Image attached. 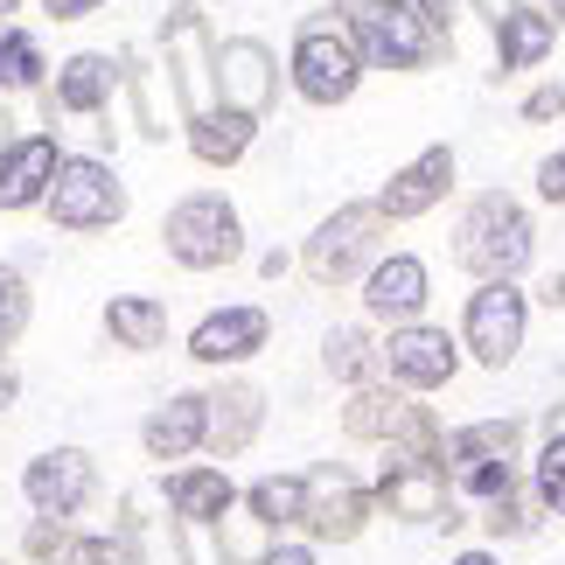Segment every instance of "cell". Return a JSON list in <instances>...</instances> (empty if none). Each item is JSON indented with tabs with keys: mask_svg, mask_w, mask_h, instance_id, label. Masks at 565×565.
<instances>
[{
	"mask_svg": "<svg viewBox=\"0 0 565 565\" xmlns=\"http://www.w3.org/2000/svg\"><path fill=\"white\" fill-rule=\"evenodd\" d=\"M537 503L565 516V433H552L545 454H537Z\"/></svg>",
	"mask_w": 565,
	"mask_h": 565,
	"instance_id": "obj_31",
	"label": "cell"
},
{
	"mask_svg": "<svg viewBox=\"0 0 565 565\" xmlns=\"http://www.w3.org/2000/svg\"><path fill=\"white\" fill-rule=\"evenodd\" d=\"M168 71H175V92H182V113L189 119H203L210 105H216V50H210V35H203V14L195 8H175L168 14Z\"/></svg>",
	"mask_w": 565,
	"mask_h": 565,
	"instance_id": "obj_11",
	"label": "cell"
},
{
	"mask_svg": "<svg viewBox=\"0 0 565 565\" xmlns=\"http://www.w3.org/2000/svg\"><path fill=\"white\" fill-rule=\"evenodd\" d=\"M356 8H363L356 42L371 63H384V71H419V63H433V29L412 0H356Z\"/></svg>",
	"mask_w": 565,
	"mask_h": 565,
	"instance_id": "obj_5",
	"label": "cell"
},
{
	"mask_svg": "<svg viewBox=\"0 0 565 565\" xmlns=\"http://www.w3.org/2000/svg\"><path fill=\"white\" fill-rule=\"evenodd\" d=\"M552 8H558V14H565V0H552Z\"/></svg>",
	"mask_w": 565,
	"mask_h": 565,
	"instance_id": "obj_42",
	"label": "cell"
},
{
	"mask_svg": "<svg viewBox=\"0 0 565 565\" xmlns=\"http://www.w3.org/2000/svg\"><path fill=\"white\" fill-rule=\"evenodd\" d=\"M29 315H35V294H29V279H21V266H8L0 258V356L21 342V329H29Z\"/></svg>",
	"mask_w": 565,
	"mask_h": 565,
	"instance_id": "obj_28",
	"label": "cell"
},
{
	"mask_svg": "<svg viewBox=\"0 0 565 565\" xmlns=\"http://www.w3.org/2000/svg\"><path fill=\"white\" fill-rule=\"evenodd\" d=\"M447 565H495V552H461V558H447Z\"/></svg>",
	"mask_w": 565,
	"mask_h": 565,
	"instance_id": "obj_39",
	"label": "cell"
},
{
	"mask_svg": "<svg viewBox=\"0 0 565 565\" xmlns=\"http://www.w3.org/2000/svg\"><path fill=\"white\" fill-rule=\"evenodd\" d=\"M14 8H21V0H0V14H14Z\"/></svg>",
	"mask_w": 565,
	"mask_h": 565,
	"instance_id": "obj_41",
	"label": "cell"
},
{
	"mask_svg": "<svg viewBox=\"0 0 565 565\" xmlns=\"http://www.w3.org/2000/svg\"><path fill=\"white\" fill-rule=\"evenodd\" d=\"M537 195H545V203H565V147L537 161Z\"/></svg>",
	"mask_w": 565,
	"mask_h": 565,
	"instance_id": "obj_34",
	"label": "cell"
},
{
	"mask_svg": "<svg viewBox=\"0 0 565 565\" xmlns=\"http://www.w3.org/2000/svg\"><path fill=\"white\" fill-rule=\"evenodd\" d=\"M377 231H384V210H377V203L335 210L329 224L308 237V273L321 279V287H342V279H356L363 258L377 266Z\"/></svg>",
	"mask_w": 565,
	"mask_h": 565,
	"instance_id": "obj_6",
	"label": "cell"
},
{
	"mask_svg": "<svg viewBox=\"0 0 565 565\" xmlns=\"http://www.w3.org/2000/svg\"><path fill=\"white\" fill-rule=\"evenodd\" d=\"M279 92V77H273V56H266V42H252V35H237L216 50V105H231V113H245L258 119L273 105Z\"/></svg>",
	"mask_w": 565,
	"mask_h": 565,
	"instance_id": "obj_14",
	"label": "cell"
},
{
	"mask_svg": "<svg viewBox=\"0 0 565 565\" xmlns=\"http://www.w3.org/2000/svg\"><path fill=\"white\" fill-rule=\"evenodd\" d=\"M161 482H140L134 495H126V516H119V545H126V565H182V545H175V531H168V516H161Z\"/></svg>",
	"mask_w": 565,
	"mask_h": 565,
	"instance_id": "obj_19",
	"label": "cell"
},
{
	"mask_svg": "<svg viewBox=\"0 0 565 565\" xmlns=\"http://www.w3.org/2000/svg\"><path fill=\"white\" fill-rule=\"evenodd\" d=\"M363 524H371V489L335 461L308 468V516H300L308 545H350V537H363Z\"/></svg>",
	"mask_w": 565,
	"mask_h": 565,
	"instance_id": "obj_7",
	"label": "cell"
},
{
	"mask_svg": "<svg viewBox=\"0 0 565 565\" xmlns=\"http://www.w3.org/2000/svg\"><path fill=\"white\" fill-rule=\"evenodd\" d=\"M545 300H552V308H565V273H552V279H545Z\"/></svg>",
	"mask_w": 565,
	"mask_h": 565,
	"instance_id": "obj_38",
	"label": "cell"
},
{
	"mask_svg": "<svg viewBox=\"0 0 565 565\" xmlns=\"http://www.w3.org/2000/svg\"><path fill=\"white\" fill-rule=\"evenodd\" d=\"M266 342H273V315L266 308H216V315L195 321L189 356L210 363V371H224V363H252Z\"/></svg>",
	"mask_w": 565,
	"mask_h": 565,
	"instance_id": "obj_13",
	"label": "cell"
},
{
	"mask_svg": "<svg viewBox=\"0 0 565 565\" xmlns=\"http://www.w3.org/2000/svg\"><path fill=\"white\" fill-rule=\"evenodd\" d=\"M531 119H552V113H565V84H545V92H531V105H524Z\"/></svg>",
	"mask_w": 565,
	"mask_h": 565,
	"instance_id": "obj_35",
	"label": "cell"
},
{
	"mask_svg": "<svg viewBox=\"0 0 565 565\" xmlns=\"http://www.w3.org/2000/svg\"><path fill=\"white\" fill-rule=\"evenodd\" d=\"M113 92H119V63H113V56H98V50H77V56L56 71L50 113L92 119V113H105V105H113Z\"/></svg>",
	"mask_w": 565,
	"mask_h": 565,
	"instance_id": "obj_22",
	"label": "cell"
},
{
	"mask_svg": "<svg viewBox=\"0 0 565 565\" xmlns=\"http://www.w3.org/2000/svg\"><path fill=\"white\" fill-rule=\"evenodd\" d=\"M245 510L258 531H300V516H308V475H266V482L245 489Z\"/></svg>",
	"mask_w": 565,
	"mask_h": 565,
	"instance_id": "obj_25",
	"label": "cell"
},
{
	"mask_svg": "<svg viewBox=\"0 0 565 565\" xmlns=\"http://www.w3.org/2000/svg\"><path fill=\"white\" fill-rule=\"evenodd\" d=\"M161 245H168L175 266L216 273V266H231V258L245 252V224H237V210L216 189H195V195H182V203L161 216Z\"/></svg>",
	"mask_w": 565,
	"mask_h": 565,
	"instance_id": "obj_2",
	"label": "cell"
},
{
	"mask_svg": "<svg viewBox=\"0 0 565 565\" xmlns=\"http://www.w3.org/2000/svg\"><path fill=\"white\" fill-rule=\"evenodd\" d=\"M252 565H321V558H315V545H308V537H273V545L258 552Z\"/></svg>",
	"mask_w": 565,
	"mask_h": 565,
	"instance_id": "obj_33",
	"label": "cell"
},
{
	"mask_svg": "<svg viewBox=\"0 0 565 565\" xmlns=\"http://www.w3.org/2000/svg\"><path fill=\"white\" fill-rule=\"evenodd\" d=\"M377 503L391 516H405V524H461L454 516V482L440 461H384V482H377Z\"/></svg>",
	"mask_w": 565,
	"mask_h": 565,
	"instance_id": "obj_12",
	"label": "cell"
},
{
	"mask_svg": "<svg viewBox=\"0 0 565 565\" xmlns=\"http://www.w3.org/2000/svg\"><path fill=\"white\" fill-rule=\"evenodd\" d=\"M454 189V147H426L419 161H405L398 175L384 182V195H377V210L391 216V224H405V216H426L440 195Z\"/></svg>",
	"mask_w": 565,
	"mask_h": 565,
	"instance_id": "obj_20",
	"label": "cell"
},
{
	"mask_svg": "<svg viewBox=\"0 0 565 565\" xmlns=\"http://www.w3.org/2000/svg\"><path fill=\"white\" fill-rule=\"evenodd\" d=\"M50 8V21H84V14H98L105 0H42Z\"/></svg>",
	"mask_w": 565,
	"mask_h": 565,
	"instance_id": "obj_36",
	"label": "cell"
},
{
	"mask_svg": "<svg viewBox=\"0 0 565 565\" xmlns=\"http://www.w3.org/2000/svg\"><path fill=\"white\" fill-rule=\"evenodd\" d=\"M56 565H126V545L105 531H71V545H63Z\"/></svg>",
	"mask_w": 565,
	"mask_h": 565,
	"instance_id": "obj_32",
	"label": "cell"
},
{
	"mask_svg": "<svg viewBox=\"0 0 565 565\" xmlns=\"http://www.w3.org/2000/svg\"><path fill=\"white\" fill-rule=\"evenodd\" d=\"M363 84V56L356 42H342L335 29H308L294 42V92L308 105H342Z\"/></svg>",
	"mask_w": 565,
	"mask_h": 565,
	"instance_id": "obj_9",
	"label": "cell"
},
{
	"mask_svg": "<svg viewBox=\"0 0 565 565\" xmlns=\"http://www.w3.org/2000/svg\"><path fill=\"white\" fill-rule=\"evenodd\" d=\"M524 294H516V279H482L468 300V350L475 363H489V371H503V363H516V350H524Z\"/></svg>",
	"mask_w": 565,
	"mask_h": 565,
	"instance_id": "obj_8",
	"label": "cell"
},
{
	"mask_svg": "<svg viewBox=\"0 0 565 565\" xmlns=\"http://www.w3.org/2000/svg\"><path fill=\"white\" fill-rule=\"evenodd\" d=\"M63 545H71V524H56V516H29V531H21V558H29V565H56Z\"/></svg>",
	"mask_w": 565,
	"mask_h": 565,
	"instance_id": "obj_30",
	"label": "cell"
},
{
	"mask_svg": "<svg viewBox=\"0 0 565 565\" xmlns=\"http://www.w3.org/2000/svg\"><path fill=\"white\" fill-rule=\"evenodd\" d=\"M454 258H461L475 279H516L531 266V216L516 210L503 189L475 195L461 231H454Z\"/></svg>",
	"mask_w": 565,
	"mask_h": 565,
	"instance_id": "obj_1",
	"label": "cell"
},
{
	"mask_svg": "<svg viewBox=\"0 0 565 565\" xmlns=\"http://www.w3.org/2000/svg\"><path fill=\"white\" fill-rule=\"evenodd\" d=\"M105 335H113L119 350L147 356V350L168 342V308L154 294H113V300H105Z\"/></svg>",
	"mask_w": 565,
	"mask_h": 565,
	"instance_id": "obj_23",
	"label": "cell"
},
{
	"mask_svg": "<svg viewBox=\"0 0 565 565\" xmlns=\"http://www.w3.org/2000/svg\"><path fill=\"white\" fill-rule=\"evenodd\" d=\"M63 147L56 134H21L0 147V210H42V195L56 182Z\"/></svg>",
	"mask_w": 565,
	"mask_h": 565,
	"instance_id": "obj_17",
	"label": "cell"
},
{
	"mask_svg": "<svg viewBox=\"0 0 565 565\" xmlns=\"http://www.w3.org/2000/svg\"><path fill=\"white\" fill-rule=\"evenodd\" d=\"M42 210H50L56 231H113L126 216V182L98 154H63L50 195H42Z\"/></svg>",
	"mask_w": 565,
	"mask_h": 565,
	"instance_id": "obj_3",
	"label": "cell"
},
{
	"mask_svg": "<svg viewBox=\"0 0 565 565\" xmlns=\"http://www.w3.org/2000/svg\"><path fill=\"white\" fill-rule=\"evenodd\" d=\"M0 147H8V113H0Z\"/></svg>",
	"mask_w": 565,
	"mask_h": 565,
	"instance_id": "obj_40",
	"label": "cell"
},
{
	"mask_svg": "<svg viewBox=\"0 0 565 565\" xmlns=\"http://www.w3.org/2000/svg\"><path fill=\"white\" fill-rule=\"evenodd\" d=\"M203 440H210V391H175L140 426L147 461H189V454H203Z\"/></svg>",
	"mask_w": 565,
	"mask_h": 565,
	"instance_id": "obj_15",
	"label": "cell"
},
{
	"mask_svg": "<svg viewBox=\"0 0 565 565\" xmlns=\"http://www.w3.org/2000/svg\"><path fill=\"white\" fill-rule=\"evenodd\" d=\"M42 42L29 29H0V92H35L42 84Z\"/></svg>",
	"mask_w": 565,
	"mask_h": 565,
	"instance_id": "obj_27",
	"label": "cell"
},
{
	"mask_svg": "<svg viewBox=\"0 0 565 565\" xmlns=\"http://www.w3.org/2000/svg\"><path fill=\"white\" fill-rule=\"evenodd\" d=\"M252 134H258V119L231 113V105H210L203 119H189V154L203 161V168H231L252 147Z\"/></svg>",
	"mask_w": 565,
	"mask_h": 565,
	"instance_id": "obj_24",
	"label": "cell"
},
{
	"mask_svg": "<svg viewBox=\"0 0 565 565\" xmlns=\"http://www.w3.org/2000/svg\"><path fill=\"white\" fill-rule=\"evenodd\" d=\"M14 398H21V377H14V371H8V363H0V412H8V405H14Z\"/></svg>",
	"mask_w": 565,
	"mask_h": 565,
	"instance_id": "obj_37",
	"label": "cell"
},
{
	"mask_svg": "<svg viewBox=\"0 0 565 565\" xmlns=\"http://www.w3.org/2000/svg\"><path fill=\"white\" fill-rule=\"evenodd\" d=\"M161 503L175 510V524H189V531H216L224 516L237 510V482L224 468H175L161 482Z\"/></svg>",
	"mask_w": 565,
	"mask_h": 565,
	"instance_id": "obj_18",
	"label": "cell"
},
{
	"mask_svg": "<svg viewBox=\"0 0 565 565\" xmlns=\"http://www.w3.org/2000/svg\"><path fill=\"white\" fill-rule=\"evenodd\" d=\"M98 495V461L92 447H42L29 468H21V503L29 516H56V524H77Z\"/></svg>",
	"mask_w": 565,
	"mask_h": 565,
	"instance_id": "obj_4",
	"label": "cell"
},
{
	"mask_svg": "<svg viewBox=\"0 0 565 565\" xmlns=\"http://www.w3.org/2000/svg\"><path fill=\"white\" fill-rule=\"evenodd\" d=\"M384 377L405 384V391H440L454 384V371H461V350H454L447 329H426V321H405V329H391V342L377 350Z\"/></svg>",
	"mask_w": 565,
	"mask_h": 565,
	"instance_id": "obj_10",
	"label": "cell"
},
{
	"mask_svg": "<svg viewBox=\"0 0 565 565\" xmlns=\"http://www.w3.org/2000/svg\"><path fill=\"white\" fill-rule=\"evenodd\" d=\"M552 14H537V8H516V14H503V29H495V63L503 71H531L537 56L552 50Z\"/></svg>",
	"mask_w": 565,
	"mask_h": 565,
	"instance_id": "obj_26",
	"label": "cell"
},
{
	"mask_svg": "<svg viewBox=\"0 0 565 565\" xmlns=\"http://www.w3.org/2000/svg\"><path fill=\"white\" fill-rule=\"evenodd\" d=\"M258 426H266V391L245 384V377H231L224 391H210V454L216 461H231V454H245L258 440Z\"/></svg>",
	"mask_w": 565,
	"mask_h": 565,
	"instance_id": "obj_21",
	"label": "cell"
},
{
	"mask_svg": "<svg viewBox=\"0 0 565 565\" xmlns=\"http://www.w3.org/2000/svg\"><path fill=\"white\" fill-rule=\"evenodd\" d=\"M321 363H329V377L363 384V377H371V342H363V329H329V342H321Z\"/></svg>",
	"mask_w": 565,
	"mask_h": 565,
	"instance_id": "obj_29",
	"label": "cell"
},
{
	"mask_svg": "<svg viewBox=\"0 0 565 565\" xmlns=\"http://www.w3.org/2000/svg\"><path fill=\"white\" fill-rule=\"evenodd\" d=\"M426 266L412 252H391V258H377L371 273H363V315L371 321H391V329H405V321H419V308H426Z\"/></svg>",
	"mask_w": 565,
	"mask_h": 565,
	"instance_id": "obj_16",
	"label": "cell"
}]
</instances>
